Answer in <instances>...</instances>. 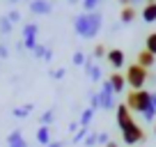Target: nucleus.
<instances>
[{
  "mask_svg": "<svg viewBox=\"0 0 156 147\" xmlns=\"http://www.w3.org/2000/svg\"><path fill=\"white\" fill-rule=\"evenodd\" d=\"M106 147H119V145H117V142H112V140H110V142H108Z\"/></svg>",
  "mask_w": 156,
  "mask_h": 147,
  "instance_id": "obj_38",
  "label": "nucleus"
},
{
  "mask_svg": "<svg viewBox=\"0 0 156 147\" xmlns=\"http://www.w3.org/2000/svg\"><path fill=\"white\" fill-rule=\"evenodd\" d=\"M154 136H156V122H154Z\"/></svg>",
  "mask_w": 156,
  "mask_h": 147,
  "instance_id": "obj_39",
  "label": "nucleus"
},
{
  "mask_svg": "<svg viewBox=\"0 0 156 147\" xmlns=\"http://www.w3.org/2000/svg\"><path fill=\"white\" fill-rule=\"evenodd\" d=\"M138 19V7H122L119 9V21H122L124 25H129V23H133V21Z\"/></svg>",
  "mask_w": 156,
  "mask_h": 147,
  "instance_id": "obj_14",
  "label": "nucleus"
},
{
  "mask_svg": "<svg viewBox=\"0 0 156 147\" xmlns=\"http://www.w3.org/2000/svg\"><path fill=\"white\" fill-rule=\"evenodd\" d=\"M12 30H14V23L7 16H0V34H9Z\"/></svg>",
  "mask_w": 156,
  "mask_h": 147,
  "instance_id": "obj_20",
  "label": "nucleus"
},
{
  "mask_svg": "<svg viewBox=\"0 0 156 147\" xmlns=\"http://www.w3.org/2000/svg\"><path fill=\"white\" fill-rule=\"evenodd\" d=\"M53 122H55V113H53V108H48V110H44V113L39 115V127H51Z\"/></svg>",
  "mask_w": 156,
  "mask_h": 147,
  "instance_id": "obj_18",
  "label": "nucleus"
},
{
  "mask_svg": "<svg viewBox=\"0 0 156 147\" xmlns=\"http://www.w3.org/2000/svg\"><path fill=\"white\" fill-rule=\"evenodd\" d=\"M145 48L149 51V53L156 55V32H149V34L145 37Z\"/></svg>",
  "mask_w": 156,
  "mask_h": 147,
  "instance_id": "obj_22",
  "label": "nucleus"
},
{
  "mask_svg": "<svg viewBox=\"0 0 156 147\" xmlns=\"http://www.w3.org/2000/svg\"><path fill=\"white\" fill-rule=\"evenodd\" d=\"M151 103H154V108H156V94L151 92Z\"/></svg>",
  "mask_w": 156,
  "mask_h": 147,
  "instance_id": "obj_37",
  "label": "nucleus"
},
{
  "mask_svg": "<svg viewBox=\"0 0 156 147\" xmlns=\"http://www.w3.org/2000/svg\"><path fill=\"white\" fill-rule=\"evenodd\" d=\"M145 138L147 136H145V131H142V127L136 124V122H133L131 127L122 129V140L126 142V145H138V142H142Z\"/></svg>",
  "mask_w": 156,
  "mask_h": 147,
  "instance_id": "obj_4",
  "label": "nucleus"
},
{
  "mask_svg": "<svg viewBox=\"0 0 156 147\" xmlns=\"http://www.w3.org/2000/svg\"><path fill=\"white\" fill-rule=\"evenodd\" d=\"M78 129H80V122H69V131H73V133H76Z\"/></svg>",
  "mask_w": 156,
  "mask_h": 147,
  "instance_id": "obj_31",
  "label": "nucleus"
},
{
  "mask_svg": "<svg viewBox=\"0 0 156 147\" xmlns=\"http://www.w3.org/2000/svg\"><path fill=\"white\" fill-rule=\"evenodd\" d=\"M34 58H39V60H44V62H51L53 60V51H51V46H44V44H37L34 46Z\"/></svg>",
  "mask_w": 156,
  "mask_h": 147,
  "instance_id": "obj_16",
  "label": "nucleus"
},
{
  "mask_svg": "<svg viewBox=\"0 0 156 147\" xmlns=\"http://www.w3.org/2000/svg\"><path fill=\"white\" fill-rule=\"evenodd\" d=\"M117 113H115V117H117V127H119V131L122 129H126V127H131L133 124V115H131V108L126 106V103H117V108H115Z\"/></svg>",
  "mask_w": 156,
  "mask_h": 147,
  "instance_id": "obj_7",
  "label": "nucleus"
},
{
  "mask_svg": "<svg viewBox=\"0 0 156 147\" xmlns=\"http://www.w3.org/2000/svg\"><path fill=\"white\" fill-rule=\"evenodd\" d=\"M85 60H87V55H85L83 51H76V53H73V58H71V62H73V64H85Z\"/></svg>",
  "mask_w": 156,
  "mask_h": 147,
  "instance_id": "obj_27",
  "label": "nucleus"
},
{
  "mask_svg": "<svg viewBox=\"0 0 156 147\" xmlns=\"http://www.w3.org/2000/svg\"><path fill=\"white\" fill-rule=\"evenodd\" d=\"M124 103H126L131 110H138V113H142V115L154 106V103H151V92H147V90H131V92H126V101Z\"/></svg>",
  "mask_w": 156,
  "mask_h": 147,
  "instance_id": "obj_2",
  "label": "nucleus"
},
{
  "mask_svg": "<svg viewBox=\"0 0 156 147\" xmlns=\"http://www.w3.org/2000/svg\"><path fill=\"white\" fill-rule=\"evenodd\" d=\"M90 108H92V110H99V108H101V94L99 92H90Z\"/></svg>",
  "mask_w": 156,
  "mask_h": 147,
  "instance_id": "obj_23",
  "label": "nucleus"
},
{
  "mask_svg": "<svg viewBox=\"0 0 156 147\" xmlns=\"http://www.w3.org/2000/svg\"><path fill=\"white\" fill-rule=\"evenodd\" d=\"M108 142H110V140H108V133H106V131H99V145L106 147Z\"/></svg>",
  "mask_w": 156,
  "mask_h": 147,
  "instance_id": "obj_30",
  "label": "nucleus"
},
{
  "mask_svg": "<svg viewBox=\"0 0 156 147\" xmlns=\"http://www.w3.org/2000/svg\"><path fill=\"white\" fill-rule=\"evenodd\" d=\"M108 81H110V85H112V90H115V94L124 92V88H126V76H124V74L112 71L110 76H108Z\"/></svg>",
  "mask_w": 156,
  "mask_h": 147,
  "instance_id": "obj_11",
  "label": "nucleus"
},
{
  "mask_svg": "<svg viewBox=\"0 0 156 147\" xmlns=\"http://www.w3.org/2000/svg\"><path fill=\"white\" fill-rule=\"evenodd\" d=\"M145 0H133V7H138V5H142Z\"/></svg>",
  "mask_w": 156,
  "mask_h": 147,
  "instance_id": "obj_36",
  "label": "nucleus"
},
{
  "mask_svg": "<svg viewBox=\"0 0 156 147\" xmlns=\"http://www.w3.org/2000/svg\"><path fill=\"white\" fill-rule=\"evenodd\" d=\"M106 60H108V64H110L115 71H119V69L126 64V55H124V51H122V48H108Z\"/></svg>",
  "mask_w": 156,
  "mask_h": 147,
  "instance_id": "obj_8",
  "label": "nucleus"
},
{
  "mask_svg": "<svg viewBox=\"0 0 156 147\" xmlns=\"http://www.w3.org/2000/svg\"><path fill=\"white\" fill-rule=\"evenodd\" d=\"M97 142H99V131H90L87 138H85V145H87V147H94Z\"/></svg>",
  "mask_w": 156,
  "mask_h": 147,
  "instance_id": "obj_25",
  "label": "nucleus"
},
{
  "mask_svg": "<svg viewBox=\"0 0 156 147\" xmlns=\"http://www.w3.org/2000/svg\"><path fill=\"white\" fill-rule=\"evenodd\" d=\"M103 28V14L99 12H83L73 16V32L83 39H94Z\"/></svg>",
  "mask_w": 156,
  "mask_h": 147,
  "instance_id": "obj_1",
  "label": "nucleus"
},
{
  "mask_svg": "<svg viewBox=\"0 0 156 147\" xmlns=\"http://www.w3.org/2000/svg\"><path fill=\"white\" fill-rule=\"evenodd\" d=\"M64 74H67V69H64V67L51 69V78H53V81H62V78H64Z\"/></svg>",
  "mask_w": 156,
  "mask_h": 147,
  "instance_id": "obj_26",
  "label": "nucleus"
},
{
  "mask_svg": "<svg viewBox=\"0 0 156 147\" xmlns=\"http://www.w3.org/2000/svg\"><path fill=\"white\" fill-rule=\"evenodd\" d=\"M106 55H108L106 44H97V46H94V51H92V58L94 60H106Z\"/></svg>",
  "mask_w": 156,
  "mask_h": 147,
  "instance_id": "obj_21",
  "label": "nucleus"
},
{
  "mask_svg": "<svg viewBox=\"0 0 156 147\" xmlns=\"http://www.w3.org/2000/svg\"><path fill=\"white\" fill-rule=\"evenodd\" d=\"M9 58V48H7L5 41H0V60H7Z\"/></svg>",
  "mask_w": 156,
  "mask_h": 147,
  "instance_id": "obj_29",
  "label": "nucleus"
},
{
  "mask_svg": "<svg viewBox=\"0 0 156 147\" xmlns=\"http://www.w3.org/2000/svg\"><path fill=\"white\" fill-rule=\"evenodd\" d=\"M37 34H39V25L37 23H25L23 25V46H25V51H34V46L39 44Z\"/></svg>",
  "mask_w": 156,
  "mask_h": 147,
  "instance_id": "obj_6",
  "label": "nucleus"
},
{
  "mask_svg": "<svg viewBox=\"0 0 156 147\" xmlns=\"http://www.w3.org/2000/svg\"><path fill=\"white\" fill-rule=\"evenodd\" d=\"M154 62H156V55H154V53H149L147 48L138 51V55H136V64H140V67L149 69V67H154Z\"/></svg>",
  "mask_w": 156,
  "mask_h": 147,
  "instance_id": "obj_12",
  "label": "nucleus"
},
{
  "mask_svg": "<svg viewBox=\"0 0 156 147\" xmlns=\"http://www.w3.org/2000/svg\"><path fill=\"white\" fill-rule=\"evenodd\" d=\"M5 16H7V19H9V21H12L14 25H16V23L21 21V12H19V9H9V12L5 14Z\"/></svg>",
  "mask_w": 156,
  "mask_h": 147,
  "instance_id": "obj_28",
  "label": "nucleus"
},
{
  "mask_svg": "<svg viewBox=\"0 0 156 147\" xmlns=\"http://www.w3.org/2000/svg\"><path fill=\"white\" fill-rule=\"evenodd\" d=\"M23 2H28V5H30V2H32V0H23Z\"/></svg>",
  "mask_w": 156,
  "mask_h": 147,
  "instance_id": "obj_40",
  "label": "nucleus"
},
{
  "mask_svg": "<svg viewBox=\"0 0 156 147\" xmlns=\"http://www.w3.org/2000/svg\"><path fill=\"white\" fill-rule=\"evenodd\" d=\"M7 147H30V145L23 138V131H21V129H14V131L7 136Z\"/></svg>",
  "mask_w": 156,
  "mask_h": 147,
  "instance_id": "obj_13",
  "label": "nucleus"
},
{
  "mask_svg": "<svg viewBox=\"0 0 156 147\" xmlns=\"http://www.w3.org/2000/svg\"><path fill=\"white\" fill-rule=\"evenodd\" d=\"M32 108H34L32 103H25V106H19V108H14V110H12V115H14L16 120H25L30 113H32Z\"/></svg>",
  "mask_w": 156,
  "mask_h": 147,
  "instance_id": "obj_17",
  "label": "nucleus"
},
{
  "mask_svg": "<svg viewBox=\"0 0 156 147\" xmlns=\"http://www.w3.org/2000/svg\"><path fill=\"white\" fill-rule=\"evenodd\" d=\"M7 2H9V5H12V9H14V5H19V2H23V0H7Z\"/></svg>",
  "mask_w": 156,
  "mask_h": 147,
  "instance_id": "obj_34",
  "label": "nucleus"
},
{
  "mask_svg": "<svg viewBox=\"0 0 156 147\" xmlns=\"http://www.w3.org/2000/svg\"><path fill=\"white\" fill-rule=\"evenodd\" d=\"M48 147H64V142H62V140H53Z\"/></svg>",
  "mask_w": 156,
  "mask_h": 147,
  "instance_id": "obj_33",
  "label": "nucleus"
},
{
  "mask_svg": "<svg viewBox=\"0 0 156 147\" xmlns=\"http://www.w3.org/2000/svg\"><path fill=\"white\" fill-rule=\"evenodd\" d=\"M28 9L32 12V14H37V16H46V14L53 12V2H51V0H32L28 5Z\"/></svg>",
  "mask_w": 156,
  "mask_h": 147,
  "instance_id": "obj_9",
  "label": "nucleus"
},
{
  "mask_svg": "<svg viewBox=\"0 0 156 147\" xmlns=\"http://www.w3.org/2000/svg\"><path fill=\"white\" fill-rule=\"evenodd\" d=\"M126 85L131 90H145V83L149 81V69H145V67H140V64H129L126 67Z\"/></svg>",
  "mask_w": 156,
  "mask_h": 147,
  "instance_id": "obj_3",
  "label": "nucleus"
},
{
  "mask_svg": "<svg viewBox=\"0 0 156 147\" xmlns=\"http://www.w3.org/2000/svg\"><path fill=\"white\" fill-rule=\"evenodd\" d=\"M34 136H37L39 147H48L51 142H53V138H51V127H39Z\"/></svg>",
  "mask_w": 156,
  "mask_h": 147,
  "instance_id": "obj_15",
  "label": "nucleus"
},
{
  "mask_svg": "<svg viewBox=\"0 0 156 147\" xmlns=\"http://www.w3.org/2000/svg\"><path fill=\"white\" fill-rule=\"evenodd\" d=\"M99 94H101V110H112L115 106V90H112L110 81H103L101 83V90H99Z\"/></svg>",
  "mask_w": 156,
  "mask_h": 147,
  "instance_id": "obj_5",
  "label": "nucleus"
},
{
  "mask_svg": "<svg viewBox=\"0 0 156 147\" xmlns=\"http://www.w3.org/2000/svg\"><path fill=\"white\" fill-rule=\"evenodd\" d=\"M94 113H97V110H92V108H85L83 113H80V120H78V122H80V127H90V122H92V117H94Z\"/></svg>",
  "mask_w": 156,
  "mask_h": 147,
  "instance_id": "obj_19",
  "label": "nucleus"
},
{
  "mask_svg": "<svg viewBox=\"0 0 156 147\" xmlns=\"http://www.w3.org/2000/svg\"><path fill=\"white\" fill-rule=\"evenodd\" d=\"M140 16H142L145 23H154V21H156V0H147L145 5H142Z\"/></svg>",
  "mask_w": 156,
  "mask_h": 147,
  "instance_id": "obj_10",
  "label": "nucleus"
},
{
  "mask_svg": "<svg viewBox=\"0 0 156 147\" xmlns=\"http://www.w3.org/2000/svg\"><path fill=\"white\" fill-rule=\"evenodd\" d=\"M117 2H119L122 7H131L133 5V0H117Z\"/></svg>",
  "mask_w": 156,
  "mask_h": 147,
  "instance_id": "obj_32",
  "label": "nucleus"
},
{
  "mask_svg": "<svg viewBox=\"0 0 156 147\" xmlns=\"http://www.w3.org/2000/svg\"><path fill=\"white\" fill-rule=\"evenodd\" d=\"M87 133H90V129H87V127H80L76 133H73L71 140H73V142H80V140H85V138H87Z\"/></svg>",
  "mask_w": 156,
  "mask_h": 147,
  "instance_id": "obj_24",
  "label": "nucleus"
},
{
  "mask_svg": "<svg viewBox=\"0 0 156 147\" xmlns=\"http://www.w3.org/2000/svg\"><path fill=\"white\" fill-rule=\"evenodd\" d=\"M69 5H78V2H83V0H67Z\"/></svg>",
  "mask_w": 156,
  "mask_h": 147,
  "instance_id": "obj_35",
  "label": "nucleus"
}]
</instances>
